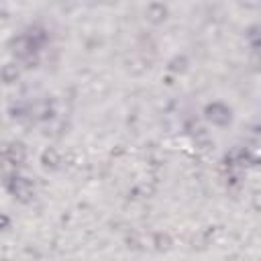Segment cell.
<instances>
[{"label":"cell","mask_w":261,"mask_h":261,"mask_svg":"<svg viewBox=\"0 0 261 261\" xmlns=\"http://www.w3.org/2000/svg\"><path fill=\"white\" fill-rule=\"evenodd\" d=\"M220 114H228V110L222 108V106H218V104H214V106L208 108V118H210L212 122H218V124L228 122V118H224V116H220Z\"/></svg>","instance_id":"obj_1"}]
</instances>
